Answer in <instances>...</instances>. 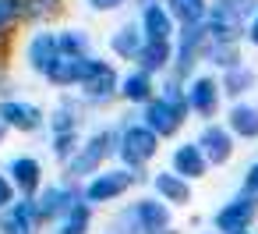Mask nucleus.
<instances>
[{"label": "nucleus", "instance_id": "5", "mask_svg": "<svg viewBox=\"0 0 258 234\" xmlns=\"http://www.w3.org/2000/svg\"><path fill=\"white\" fill-rule=\"evenodd\" d=\"M258 223V195L254 192H237L230 195L216 213H212V230L216 234H244Z\"/></svg>", "mask_w": 258, "mask_h": 234}, {"label": "nucleus", "instance_id": "16", "mask_svg": "<svg viewBox=\"0 0 258 234\" xmlns=\"http://www.w3.org/2000/svg\"><path fill=\"white\" fill-rule=\"evenodd\" d=\"M152 195H156L159 202L173 206V209H184V206H191V199H195L191 181L177 177L173 170H156V174H152Z\"/></svg>", "mask_w": 258, "mask_h": 234}, {"label": "nucleus", "instance_id": "13", "mask_svg": "<svg viewBox=\"0 0 258 234\" xmlns=\"http://www.w3.org/2000/svg\"><path fill=\"white\" fill-rule=\"evenodd\" d=\"M166 170H173V174L184 177V181H202V177H209V163H205L202 149L195 146V138H184V142L173 146Z\"/></svg>", "mask_w": 258, "mask_h": 234}, {"label": "nucleus", "instance_id": "35", "mask_svg": "<svg viewBox=\"0 0 258 234\" xmlns=\"http://www.w3.org/2000/svg\"><path fill=\"white\" fill-rule=\"evenodd\" d=\"M131 4H135L138 11H145V8H152V4H163V0H131Z\"/></svg>", "mask_w": 258, "mask_h": 234}, {"label": "nucleus", "instance_id": "27", "mask_svg": "<svg viewBox=\"0 0 258 234\" xmlns=\"http://www.w3.org/2000/svg\"><path fill=\"white\" fill-rule=\"evenodd\" d=\"M202 61H209V64L219 68V71H230V68L244 64V57H240V43H205Z\"/></svg>", "mask_w": 258, "mask_h": 234}, {"label": "nucleus", "instance_id": "28", "mask_svg": "<svg viewBox=\"0 0 258 234\" xmlns=\"http://www.w3.org/2000/svg\"><path fill=\"white\" fill-rule=\"evenodd\" d=\"M82 138H85L82 131H71V135H50V153H53V156L60 160V167H64V163H68V160H71V156L78 153Z\"/></svg>", "mask_w": 258, "mask_h": 234}, {"label": "nucleus", "instance_id": "31", "mask_svg": "<svg viewBox=\"0 0 258 234\" xmlns=\"http://www.w3.org/2000/svg\"><path fill=\"white\" fill-rule=\"evenodd\" d=\"M15 199H18L15 184L8 181V174H0V213H8V209L15 206Z\"/></svg>", "mask_w": 258, "mask_h": 234}, {"label": "nucleus", "instance_id": "18", "mask_svg": "<svg viewBox=\"0 0 258 234\" xmlns=\"http://www.w3.org/2000/svg\"><path fill=\"white\" fill-rule=\"evenodd\" d=\"M226 131L233 135V138H244V142H254L258 138V103H247V100H240V103H230V110H226Z\"/></svg>", "mask_w": 258, "mask_h": 234}, {"label": "nucleus", "instance_id": "17", "mask_svg": "<svg viewBox=\"0 0 258 234\" xmlns=\"http://www.w3.org/2000/svg\"><path fill=\"white\" fill-rule=\"evenodd\" d=\"M156 92H159V85H156L152 75H145V71H138V68H131L127 75H120V92H117V96H120L124 103L145 107V103L156 100Z\"/></svg>", "mask_w": 258, "mask_h": 234}, {"label": "nucleus", "instance_id": "30", "mask_svg": "<svg viewBox=\"0 0 258 234\" xmlns=\"http://www.w3.org/2000/svg\"><path fill=\"white\" fill-rule=\"evenodd\" d=\"M124 4H131V0H85V8H89L92 15H113V11H120Z\"/></svg>", "mask_w": 258, "mask_h": 234}, {"label": "nucleus", "instance_id": "24", "mask_svg": "<svg viewBox=\"0 0 258 234\" xmlns=\"http://www.w3.org/2000/svg\"><path fill=\"white\" fill-rule=\"evenodd\" d=\"M254 82H258V75H254L247 64H237V68L223 71V78H219L223 96H226V100H233V103H240V100H244V96L254 89Z\"/></svg>", "mask_w": 258, "mask_h": 234}, {"label": "nucleus", "instance_id": "20", "mask_svg": "<svg viewBox=\"0 0 258 234\" xmlns=\"http://www.w3.org/2000/svg\"><path fill=\"white\" fill-rule=\"evenodd\" d=\"M170 64H173V43H142V50L135 57V68L152 78L170 75Z\"/></svg>", "mask_w": 258, "mask_h": 234}, {"label": "nucleus", "instance_id": "12", "mask_svg": "<svg viewBox=\"0 0 258 234\" xmlns=\"http://www.w3.org/2000/svg\"><path fill=\"white\" fill-rule=\"evenodd\" d=\"M0 121H4L8 131H22V135H36L46 128V110L39 103H29V100H0Z\"/></svg>", "mask_w": 258, "mask_h": 234}, {"label": "nucleus", "instance_id": "7", "mask_svg": "<svg viewBox=\"0 0 258 234\" xmlns=\"http://www.w3.org/2000/svg\"><path fill=\"white\" fill-rule=\"evenodd\" d=\"M184 100H187V110L191 117H202L205 124L219 114V103H223V85L212 71H195L187 82H184Z\"/></svg>", "mask_w": 258, "mask_h": 234}, {"label": "nucleus", "instance_id": "21", "mask_svg": "<svg viewBox=\"0 0 258 234\" xmlns=\"http://www.w3.org/2000/svg\"><path fill=\"white\" fill-rule=\"evenodd\" d=\"M163 8L177 29L205 25V18H209V0H163Z\"/></svg>", "mask_w": 258, "mask_h": 234}, {"label": "nucleus", "instance_id": "29", "mask_svg": "<svg viewBox=\"0 0 258 234\" xmlns=\"http://www.w3.org/2000/svg\"><path fill=\"white\" fill-rule=\"evenodd\" d=\"M64 11V0H32V25H43Z\"/></svg>", "mask_w": 258, "mask_h": 234}, {"label": "nucleus", "instance_id": "22", "mask_svg": "<svg viewBox=\"0 0 258 234\" xmlns=\"http://www.w3.org/2000/svg\"><path fill=\"white\" fill-rule=\"evenodd\" d=\"M82 71H85V61H75V57L57 54V57H53V64L46 68V75H43V78H46L53 89H78Z\"/></svg>", "mask_w": 258, "mask_h": 234}, {"label": "nucleus", "instance_id": "34", "mask_svg": "<svg viewBox=\"0 0 258 234\" xmlns=\"http://www.w3.org/2000/svg\"><path fill=\"white\" fill-rule=\"evenodd\" d=\"M240 188L258 195V160H251V163H247V170H244V184H240Z\"/></svg>", "mask_w": 258, "mask_h": 234}, {"label": "nucleus", "instance_id": "11", "mask_svg": "<svg viewBox=\"0 0 258 234\" xmlns=\"http://www.w3.org/2000/svg\"><path fill=\"white\" fill-rule=\"evenodd\" d=\"M195 146L202 149V156H205L209 167H223V163H230L233 153H237V138H233V135L226 131V124H219V121L202 124L198 135H195Z\"/></svg>", "mask_w": 258, "mask_h": 234}, {"label": "nucleus", "instance_id": "10", "mask_svg": "<svg viewBox=\"0 0 258 234\" xmlns=\"http://www.w3.org/2000/svg\"><path fill=\"white\" fill-rule=\"evenodd\" d=\"M8 181L15 184V192L22 199H36L46 184V170H43V160L32 156V153H22V156H11L8 167H4Z\"/></svg>", "mask_w": 258, "mask_h": 234}, {"label": "nucleus", "instance_id": "8", "mask_svg": "<svg viewBox=\"0 0 258 234\" xmlns=\"http://www.w3.org/2000/svg\"><path fill=\"white\" fill-rule=\"evenodd\" d=\"M187 117H191V110H187V100L184 103H166L163 96H156L152 103H145L142 107V114H138V121L163 142V138H173V135H180V128L187 124Z\"/></svg>", "mask_w": 258, "mask_h": 234}, {"label": "nucleus", "instance_id": "14", "mask_svg": "<svg viewBox=\"0 0 258 234\" xmlns=\"http://www.w3.org/2000/svg\"><path fill=\"white\" fill-rule=\"evenodd\" d=\"M53 57H57V32H50V29H36L29 39H25V68L32 71V75H46V68L53 64Z\"/></svg>", "mask_w": 258, "mask_h": 234}, {"label": "nucleus", "instance_id": "38", "mask_svg": "<svg viewBox=\"0 0 258 234\" xmlns=\"http://www.w3.org/2000/svg\"><path fill=\"white\" fill-rule=\"evenodd\" d=\"M244 234H254V230H244Z\"/></svg>", "mask_w": 258, "mask_h": 234}, {"label": "nucleus", "instance_id": "19", "mask_svg": "<svg viewBox=\"0 0 258 234\" xmlns=\"http://www.w3.org/2000/svg\"><path fill=\"white\" fill-rule=\"evenodd\" d=\"M46 128H50V135L82 131V100L78 96H60V103L53 107V114H46Z\"/></svg>", "mask_w": 258, "mask_h": 234}, {"label": "nucleus", "instance_id": "37", "mask_svg": "<svg viewBox=\"0 0 258 234\" xmlns=\"http://www.w3.org/2000/svg\"><path fill=\"white\" fill-rule=\"evenodd\" d=\"M205 234H216V230H205Z\"/></svg>", "mask_w": 258, "mask_h": 234}, {"label": "nucleus", "instance_id": "26", "mask_svg": "<svg viewBox=\"0 0 258 234\" xmlns=\"http://www.w3.org/2000/svg\"><path fill=\"white\" fill-rule=\"evenodd\" d=\"M57 54L75 57V61H89L92 57V39L82 29H60L57 32Z\"/></svg>", "mask_w": 258, "mask_h": 234}, {"label": "nucleus", "instance_id": "6", "mask_svg": "<svg viewBox=\"0 0 258 234\" xmlns=\"http://www.w3.org/2000/svg\"><path fill=\"white\" fill-rule=\"evenodd\" d=\"M205 25H191V29H177L173 36V64H170V75L166 78H177V82H187L195 71H198V61L205 54Z\"/></svg>", "mask_w": 258, "mask_h": 234}, {"label": "nucleus", "instance_id": "4", "mask_svg": "<svg viewBox=\"0 0 258 234\" xmlns=\"http://www.w3.org/2000/svg\"><path fill=\"white\" fill-rule=\"evenodd\" d=\"M138 181H142V177H138V174H131V170H124L120 163H117V167H103L99 174H92V177L82 184V199L96 209V206H106V202L124 199Z\"/></svg>", "mask_w": 258, "mask_h": 234}, {"label": "nucleus", "instance_id": "23", "mask_svg": "<svg viewBox=\"0 0 258 234\" xmlns=\"http://www.w3.org/2000/svg\"><path fill=\"white\" fill-rule=\"evenodd\" d=\"M142 32H138V22H124V25H117L113 32H110V50H113V57L117 61H135L138 57V50H142Z\"/></svg>", "mask_w": 258, "mask_h": 234}, {"label": "nucleus", "instance_id": "9", "mask_svg": "<svg viewBox=\"0 0 258 234\" xmlns=\"http://www.w3.org/2000/svg\"><path fill=\"white\" fill-rule=\"evenodd\" d=\"M82 199V184H75V181H53V184H43V192L36 195V209H39V220L43 223H57L75 202Z\"/></svg>", "mask_w": 258, "mask_h": 234}, {"label": "nucleus", "instance_id": "32", "mask_svg": "<svg viewBox=\"0 0 258 234\" xmlns=\"http://www.w3.org/2000/svg\"><path fill=\"white\" fill-rule=\"evenodd\" d=\"M18 29V22H15V15L8 11V4H4V0H0V43H4L11 32Z\"/></svg>", "mask_w": 258, "mask_h": 234}, {"label": "nucleus", "instance_id": "15", "mask_svg": "<svg viewBox=\"0 0 258 234\" xmlns=\"http://www.w3.org/2000/svg\"><path fill=\"white\" fill-rule=\"evenodd\" d=\"M135 22H138V32H142L145 43H173V36H177V25H173V18L166 15L163 4H152L145 11H138Z\"/></svg>", "mask_w": 258, "mask_h": 234}, {"label": "nucleus", "instance_id": "1", "mask_svg": "<svg viewBox=\"0 0 258 234\" xmlns=\"http://www.w3.org/2000/svg\"><path fill=\"white\" fill-rule=\"evenodd\" d=\"M117 149V128H96L89 131V138H82L78 153L64 163V177L75 184H85L92 174H99L106 167V160Z\"/></svg>", "mask_w": 258, "mask_h": 234}, {"label": "nucleus", "instance_id": "3", "mask_svg": "<svg viewBox=\"0 0 258 234\" xmlns=\"http://www.w3.org/2000/svg\"><path fill=\"white\" fill-rule=\"evenodd\" d=\"M120 92V71L113 61H103V57H89L85 61V71H82V82H78V100L82 107H106L113 103Z\"/></svg>", "mask_w": 258, "mask_h": 234}, {"label": "nucleus", "instance_id": "33", "mask_svg": "<svg viewBox=\"0 0 258 234\" xmlns=\"http://www.w3.org/2000/svg\"><path fill=\"white\" fill-rule=\"evenodd\" d=\"M244 43L258 50V8L251 11V18H247V25H244Z\"/></svg>", "mask_w": 258, "mask_h": 234}, {"label": "nucleus", "instance_id": "2", "mask_svg": "<svg viewBox=\"0 0 258 234\" xmlns=\"http://www.w3.org/2000/svg\"><path fill=\"white\" fill-rule=\"evenodd\" d=\"M117 163L131 174H145V167L159 156V138L142 124V121H124L117 128V149H113Z\"/></svg>", "mask_w": 258, "mask_h": 234}, {"label": "nucleus", "instance_id": "36", "mask_svg": "<svg viewBox=\"0 0 258 234\" xmlns=\"http://www.w3.org/2000/svg\"><path fill=\"white\" fill-rule=\"evenodd\" d=\"M4 138H8V128H4V121H0V146H4Z\"/></svg>", "mask_w": 258, "mask_h": 234}, {"label": "nucleus", "instance_id": "25", "mask_svg": "<svg viewBox=\"0 0 258 234\" xmlns=\"http://www.w3.org/2000/svg\"><path fill=\"white\" fill-rule=\"evenodd\" d=\"M89 227H92V206H89L85 199H78V202L53 223V234H89Z\"/></svg>", "mask_w": 258, "mask_h": 234}]
</instances>
